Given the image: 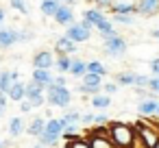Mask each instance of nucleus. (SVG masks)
Returning a JSON list of instances; mask_svg holds the SVG:
<instances>
[{
    "mask_svg": "<svg viewBox=\"0 0 159 148\" xmlns=\"http://www.w3.org/2000/svg\"><path fill=\"white\" fill-rule=\"evenodd\" d=\"M59 2H61V5H66V7H74L79 0H59Z\"/></svg>",
    "mask_w": 159,
    "mask_h": 148,
    "instance_id": "4c0bfd02",
    "label": "nucleus"
},
{
    "mask_svg": "<svg viewBox=\"0 0 159 148\" xmlns=\"http://www.w3.org/2000/svg\"><path fill=\"white\" fill-rule=\"evenodd\" d=\"M137 113H142V115H157L159 113V100L157 98H146V100L137 102Z\"/></svg>",
    "mask_w": 159,
    "mask_h": 148,
    "instance_id": "4468645a",
    "label": "nucleus"
},
{
    "mask_svg": "<svg viewBox=\"0 0 159 148\" xmlns=\"http://www.w3.org/2000/svg\"><path fill=\"white\" fill-rule=\"evenodd\" d=\"M85 2H96V0H85Z\"/></svg>",
    "mask_w": 159,
    "mask_h": 148,
    "instance_id": "37998d69",
    "label": "nucleus"
},
{
    "mask_svg": "<svg viewBox=\"0 0 159 148\" xmlns=\"http://www.w3.org/2000/svg\"><path fill=\"white\" fill-rule=\"evenodd\" d=\"M61 122H63V128H66L68 124H79V122H83V115H81L79 109H68V111L61 115Z\"/></svg>",
    "mask_w": 159,
    "mask_h": 148,
    "instance_id": "5701e85b",
    "label": "nucleus"
},
{
    "mask_svg": "<svg viewBox=\"0 0 159 148\" xmlns=\"http://www.w3.org/2000/svg\"><path fill=\"white\" fill-rule=\"evenodd\" d=\"M148 89L155 94V96H159V76H150V83H148Z\"/></svg>",
    "mask_w": 159,
    "mask_h": 148,
    "instance_id": "2f4dec72",
    "label": "nucleus"
},
{
    "mask_svg": "<svg viewBox=\"0 0 159 148\" xmlns=\"http://www.w3.org/2000/svg\"><path fill=\"white\" fill-rule=\"evenodd\" d=\"M61 148H70V146H68V144H63V146H61Z\"/></svg>",
    "mask_w": 159,
    "mask_h": 148,
    "instance_id": "79ce46f5",
    "label": "nucleus"
},
{
    "mask_svg": "<svg viewBox=\"0 0 159 148\" xmlns=\"http://www.w3.org/2000/svg\"><path fill=\"white\" fill-rule=\"evenodd\" d=\"M150 72H152V76H159V57H155V59H150Z\"/></svg>",
    "mask_w": 159,
    "mask_h": 148,
    "instance_id": "f704fd0d",
    "label": "nucleus"
},
{
    "mask_svg": "<svg viewBox=\"0 0 159 148\" xmlns=\"http://www.w3.org/2000/svg\"><path fill=\"white\" fill-rule=\"evenodd\" d=\"M33 81L35 83H39V85H44V87H48V85H52L55 83V76H52V72L50 70H33Z\"/></svg>",
    "mask_w": 159,
    "mask_h": 148,
    "instance_id": "6ab92c4d",
    "label": "nucleus"
},
{
    "mask_svg": "<svg viewBox=\"0 0 159 148\" xmlns=\"http://www.w3.org/2000/svg\"><path fill=\"white\" fill-rule=\"evenodd\" d=\"M44 131H46V120H44V118H35V120L29 124V128H26V133H29L31 137H33V135H35V137H42Z\"/></svg>",
    "mask_w": 159,
    "mask_h": 148,
    "instance_id": "412c9836",
    "label": "nucleus"
},
{
    "mask_svg": "<svg viewBox=\"0 0 159 148\" xmlns=\"http://www.w3.org/2000/svg\"><path fill=\"white\" fill-rule=\"evenodd\" d=\"M26 100H31L33 107H42L44 102H48V98H46V87L39 85V83H35V81L31 78V81L26 83Z\"/></svg>",
    "mask_w": 159,
    "mask_h": 148,
    "instance_id": "423d86ee",
    "label": "nucleus"
},
{
    "mask_svg": "<svg viewBox=\"0 0 159 148\" xmlns=\"http://www.w3.org/2000/svg\"><path fill=\"white\" fill-rule=\"evenodd\" d=\"M150 37H152V39H157V42H159V29H155V31H150Z\"/></svg>",
    "mask_w": 159,
    "mask_h": 148,
    "instance_id": "ea45409f",
    "label": "nucleus"
},
{
    "mask_svg": "<svg viewBox=\"0 0 159 148\" xmlns=\"http://www.w3.org/2000/svg\"><path fill=\"white\" fill-rule=\"evenodd\" d=\"M24 133V120L22 118H11L9 120V135L16 139V137H20Z\"/></svg>",
    "mask_w": 159,
    "mask_h": 148,
    "instance_id": "b1692460",
    "label": "nucleus"
},
{
    "mask_svg": "<svg viewBox=\"0 0 159 148\" xmlns=\"http://www.w3.org/2000/svg\"><path fill=\"white\" fill-rule=\"evenodd\" d=\"M46 98H48V105L66 109V107L72 102V92H70L68 87H63V85H55V83H52V85L46 87Z\"/></svg>",
    "mask_w": 159,
    "mask_h": 148,
    "instance_id": "7ed1b4c3",
    "label": "nucleus"
},
{
    "mask_svg": "<svg viewBox=\"0 0 159 148\" xmlns=\"http://www.w3.org/2000/svg\"><path fill=\"white\" fill-rule=\"evenodd\" d=\"M157 115H159V113H157Z\"/></svg>",
    "mask_w": 159,
    "mask_h": 148,
    "instance_id": "de8ad7c7",
    "label": "nucleus"
},
{
    "mask_svg": "<svg viewBox=\"0 0 159 148\" xmlns=\"http://www.w3.org/2000/svg\"><path fill=\"white\" fill-rule=\"evenodd\" d=\"M55 22L59 24V26H72V24H76L74 22V11H72V7H66V5H61L59 7V11H57V16H55Z\"/></svg>",
    "mask_w": 159,
    "mask_h": 148,
    "instance_id": "f8f14e48",
    "label": "nucleus"
},
{
    "mask_svg": "<svg viewBox=\"0 0 159 148\" xmlns=\"http://www.w3.org/2000/svg\"><path fill=\"white\" fill-rule=\"evenodd\" d=\"M85 74H87V63H85L83 59H74L72 70H70V76H74V78H83Z\"/></svg>",
    "mask_w": 159,
    "mask_h": 148,
    "instance_id": "393cba45",
    "label": "nucleus"
},
{
    "mask_svg": "<svg viewBox=\"0 0 159 148\" xmlns=\"http://www.w3.org/2000/svg\"><path fill=\"white\" fill-rule=\"evenodd\" d=\"M155 148H159V144H157V146H155Z\"/></svg>",
    "mask_w": 159,
    "mask_h": 148,
    "instance_id": "a18cd8bd",
    "label": "nucleus"
},
{
    "mask_svg": "<svg viewBox=\"0 0 159 148\" xmlns=\"http://www.w3.org/2000/svg\"><path fill=\"white\" fill-rule=\"evenodd\" d=\"M0 72H2V70H0Z\"/></svg>",
    "mask_w": 159,
    "mask_h": 148,
    "instance_id": "49530a36",
    "label": "nucleus"
},
{
    "mask_svg": "<svg viewBox=\"0 0 159 148\" xmlns=\"http://www.w3.org/2000/svg\"><path fill=\"white\" fill-rule=\"evenodd\" d=\"M135 9L139 16H146V18H152L159 13V0H137L135 2Z\"/></svg>",
    "mask_w": 159,
    "mask_h": 148,
    "instance_id": "1a4fd4ad",
    "label": "nucleus"
},
{
    "mask_svg": "<svg viewBox=\"0 0 159 148\" xmlns=\"http://www.w3.org/2000/svg\"><path fill=\"white\" fill-rule=\"evenodd\" d=\"M66 83H68V81H66V76H63V74L55 76V85H63V87H66Z\"/></svg>",
    "mask_w": 159,
    "mask_h": 148,
    "instance_id": "e433bc0d",
    "label": "nucleus"
},
{
    "mask_svg": "<svg viewBox=\"0 0 159 148\" xmlns=\"http://www.w3.org/2000/svg\"><path fill=\"white\" fill-rule=\"evenodd\" d=\"M102 48H105V52H107L109 57H113V59H122V57L126 55V50H129V42H126L122 35L113 33V35L102 37Z\"/></svg>",
    "mask_w": 159,
    "mask_h": 148,
    "instance_id": "f03ea898",
    "label": "nucleus"
},
{
    "mask_svg": "<svg viewBox=\"0 0 159 148\" xmlns=\"http://www.w3.org/2000/svg\"><path fill=\"white\" fill-rule=\"evenodd\" d=\"M87 72L89 74H98V76H105L107 74V65L102 63V61H87Z\"/></svg>",
    "mask_w": 159,
    "mask_h": 148,
    "instance_id": "bb28decb",
    "label": "nucleus"
},
{
    "mask_svg": "<svg viewBox=\"0 0 159 148\" xmlns=\"http://www.w3.org/2000/svg\"><path fill=\"white\" fill-rule=\"evenodd\" d=\"M116 83H118L120 87H135V83H137V72H131V70L118 72V74H116Z\"/></svg>",
    "mask_w": 159,
    "mask_h": 148,
    "instance_id": "dca6fc26",
    "label": "nucleus"
},
{
    "mask_svg": "<svg viewBox=\"0 0 159 148\" xmlns=\"http://www.w3.org/2000/svg\"><path fill=\"white\" fill-rule=\"evenodd\" d=\"M94 120H96V115H94V113H85V115H83V124H85V126L94 124Z\"/></svg>",
    "mask_w": 159,
    "mask_h": 148,
    "instance_id": "c9c22d12",
    "label": "nucleus"
},
{
    "mask_svg": "<svg viewBox=\"0 0 159 148\" xmlns=\"http://www.w3.org/2000/svg\"><path fill=\"white\" fill-rule=\"evenodd\" d=\"M55 52H57V55H68V57H72V55L76 52V42H72V39L66 37V35H61V37H57V42H55Z\"/></svg>",
    "mask_w": 159,
    "mask_h": 148,
    "instance_id": "9d476101",
    "label": "nucleus"
},
{
    "mask_svg": "<svg viewBox=\"0 0 159 148\" xmlns=\"http://www.w3.org/2000/svg\"><path fill=\"white\" fill-rule=\"evenodd\" d=\"M35 37V33L31 31V29H24V31H18V42L20 44H26V42H31Z\"/></svg>",
    "mask_w": 159,
    "mask_h": 148,
    "instance_id": "c756f323",
    "label": "nucleus"
},
{
    "mask_svg": "<svg viewBox=\"0 0 159 148\" xmlns=\"http://www.w3.org/2000/svg\"><path fill=\"white\" fill-rule=\"evenodd\" d=\"M66 37H70L72 42H76V44H83V42H87L89 37H92V26L83 20V22H76V24H72V26H68L66 29Z\"/></svg>",
    "mask_w": 159,
    "mask_h": 148,
    "instance_id": "39448f33",
    "label": "nucleus"
},
{
    "mask_svg": "<svg viewBox=\"0 0 159 148\" xmlns=\"http://www.w3.org/2000/svg\"><path fill=\"white\" fill-rule=\"evenodd\" d=\"M5 18H7V16H5V9L0 7V29H2V24H5Z\"/></svg>",
    "mask_w": 159,
    "mask_h": 148,
    "instance_id": "58836bf2",
    "label": "nucleus"
},
{
    "mask_svg": "<svg viewBox=\"0 0 159 148\" xmlns=\"http://www.w3.org/2000/svg\"><path fill=\"white\" fill-rule=\"evenodd\" d=\"M109 139L116 148H133L135 128L129 122H109Z\"/></svg>",
    "mask_w": 159,
    "mask_h": 148,
    "instance_id": "f257e3e1",
    "label": "nucleus"
},
{
    "mask_svg": "<svg viewBox=\"0 0 159 148\" xmlns=\"http://www.w3.org/2000/svg\"><path fill=\"white\" fill-rule=\"evenodd\" d=\"M72 63H74V57H68V55H57V63H55V68L61 72V74H70V70H72Z\"/></svg>",
    "mask_w": 159,
    "mask_h": 148,
    "instance_id": "4be33fe9",
    "label": "nucleus"
},
{
    "mask_svg": "<svg viewBox=\"0 0 159 148\" xmlns=\"http://www.w3.org/2000/svg\"><path fill=\"white\" fill-rule=\"evenodd\" d=\"M83 20H85L92 29H98V26L105 24L109 18H107V13L100 11V9H85V11H83Z\"/></svg>",
    "mask_w": 159,
    "mask_h": 148,
    "instance_id": "6e6552de",
    "label": "nucleus"
},
{
    "mask_svg": "<svg viewBox=\"0 0 159 148\" xmlns=\"http://www.w3.org/2000/svg\"><path fill=\"white\" fill-rule=\"evenodd\" d=\"M113 24H124V26H133L135 24V18L133 16H111Z\"/></svg>",
    "mask_w": 159,
    "mask_h": 148,
    "instance_id": "c85d7f7f",
    "label": "nucleus"
},
{
    "mask_svg": "<svg viewBox=\"0 0 159 148\" xmlns=\"http://www.w3.org/2000/svg\"><path fill=\"white\" fill-rule=\"evenodd\" d=\"M55 63H57V57H55L50 50H39V52L33 57V65H35L37 70H50Z\"/></svg>",
    "mask_w": 159,
    "mask_h": 148,
    "instance_id": "0eeeda50",
    "label": "nucleus"
},
{
    "mask_svg": "<svg viewBox=\"0 0 159 148\" xmlns=\"http://www.w3.org/2000/svg\"><path fill=\"white\" fill-rule=\"evenodd\" d=\"M31 148H42V146H31Z\"/></svg>",
    "mask_w": 159,
    "mask_h": 148,
    "instance_id": "c03bdc74",
    "label": "nucleus"
},
{
    "mask_svg": "<svg viewBox=\"0 0 159 148\" xmlns=\"http://www.w3.org/2000/svg\"><path fill=\"white\" fill-rule=\"evenodd\" d=\"M0 148H5V141H2V139H0Z\"/></svg>",
    "mask_w": 159,
    "mask_h": 148,
    "instance_id": "a19ab883",
    "label": "nucleus"
},
{
    "mask_svg": "<svg viewBox=\"0 0 159 148\" xmlns=\"http://www.w3.org/2000/svg\"><path fill=\"white\" fill-rule=\"evenodd\" d=\"M118 87H120V85H118L116 81H113V83H105V85H102V94H107V96H113V94L118 92Z\"/></svg>",
    "mask_w": 159,
    "mask_h": 148,
    "instance_id": "7c9ffc66",
    "label": "nucleus"
},
{
    "mask_svg": "<svg viewBox=\"0 0 159 148\" xmlns=\"http://www.w3.org/2000/svg\"><path fill=\"white\" fill-rule=\"evenodd\" d=\"M16 44H20L18 42V31H13V29H0V48L7 50V48H11Z\"/></svg>",
    "mask_w": 159,
    "mask_h": 148,
    "instance_id": "ddd939ff",
    "label": "nucleus"
},
{
    "mask_svg": "<svg viewBox=\"0 0 159 148\" xmlns=\"http://www.w3.org/2000/svg\"><path fill=\"white\" fill-rule=\"evenodd\" d=\"M9 100H13V102H22V100H26V85L22 83V81H18V83H13V87L9 89Z\"/></svg>",
    "mask_w": 159,
    "mask_h": 148,
    "instance_id": "a211bd4d",
    "label": "nucleus"
},
{
    "mask_svg": "<svg viewBox=\"0 0 159 148\" xmlns=\"http://www.w3.org/2000/svg\"><path fill=\"white\" fill-rule=\"evenodd\" d=\"M85 137H87V141H89L92 148H116L113 141L107 135H85Z\"/></svg>",
    "mask_w": 159,
    "mask_h": 148,
    "instance_id": "aec40b11",
    "label": "nucleus"
},
{
    "mask_svg": "<svg viewBox=\"0 0 159 148\" xmlns=\"http://www.w3.org/2000/svg\"><path fill=\"white\" fill-rule=\"evenodd\" d=\"M61 135H63V122H61V118H59V120H57V118H50V120L46 122V131H44V135L39 137V141H42V146L55 148V146L59 144Z\"/></svg>",
    "mask_w": 159,
    "mask_h": 148,
    "instance_id": "20e7f679",
    "label": "nucleus"
},
{
    "mask_svg": "<svg viewBox=\"0 0 159 148\" xmlns=\"http://www.w3.org/2000/svg\"><path fill=\"white\" fill-rule=\"evenodd\" d=\"M59 7H61L59 0H42L39 11H42V16H44V18H55V16H57V11H59Z\"/></svg>",
    "mask_w": 159,
    "mask_h": 148,
    "instance_id": "f3484780",
    "label": "nucleus"
},
{
    "mask_svg": "<svg viewBox=\"0 0 159 148\" xmlns=\"http://www.w3.org/2000/svg\"><path fill=\"white\" fill-rule=\"evenodd\" d=\"M33 109H35V107H33L31 100H22V102H20V111H22V113H31Z\"/></svg>",
    "mask_w": 159,
    "mask_h": 148,
    "instance_id": "72a5a7b5",
    "label": "nucleus"
},
{
    "mask_svg": "<svg viewBox=\"0 0 159 148\" xmlns=\"http://www.w3.org/2000/svg\"><path fill=\"white\" fill-rule=\"evenodd\" d=\"M92 107L94 109H109L111 107V96H107V94L92 96Z\"/></svg>",
    "mask_w": 159,
    "mask_h": 148,
    "instance_id": "a878e982",
    "label": "nucleus"
},
{
    "mask_svg": "<svg viewBox=\"0 0 159 148\" xmlns=\"http://www.w3.org/2000/svg\"><path fill=\"white\" fill-rule=\"evenodd\" d=\"M111 13L113 16H135L137 9H135V2H124V0H116L113 7H111Z\"/></svg>",
    "mask_w": 159,
    "mask_h": 148,
    "instance_id": "2eb2a0df",
    "label": "nucleus"
},
{
    "mask_svg": "<svg viewBox=\"0 0 159 148\" xmlns=\"http://www.w3.org/2000/svg\"><path fill=\"white\" fill-rule=\"evenodd\" d=\"M9 5H11L13 11H18L22 16H29V2L26 0H9Z\"/></svg>",
    "mask_w": 159,
    "mask_h": 148,
    "instance_id": "cd10ccee",
    "label": "nucleus"
},
{
    "mask_svg": "<svg viewBox=\"0 0 159 148\" xmlns=\"http://www.w3.org/2000/svg\"><path fill=\"white\" fill-rule=\"evenodd\" d=\"M7 100H9V96L0 92V118H2V115H5V111H7Z\"/></svg>",
    "mask_w": 159,
    "mask_h": 148,
    "instance_id": "473e14b6",
    "label": "nucleus"
},
{
    "mask_svg": "<svg viewBox=\"0 0 159 148\" xmlns=\"http://www.w3.org/2000/svg\"><path fill=\"white\" fill-rule=\"evenodd\" d=\"M20 81V74L16 70H2L0 72V92L2 94H9V89L13 87V83Z\"/></svg>",
    "mask_w": 159,
    "mask_h": 148,
    "instance_id": "9b49d317",
    "label": "nucleus"
}]
</instances>
